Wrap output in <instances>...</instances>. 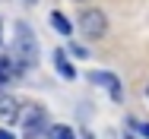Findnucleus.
Masks as SVG:
<instances>
[{
    "mask_svg": "<svg viewBox=\"0 0 149 139\" xmlns=\"http://www.w3.org/2000/svg\"><path fill=\"white\" fill-rule=\"evenodd\" d=\"M13 57L19 60V70H26V66H35V60H38V44H35V35H32L29 26H16V44H13Z\"/></svg>",
    "mask_w": 149,
    "mask_h": 139,
    "instance_id": "nucleus-1",
    "label": "nucleus"
},
{
    "mask_svg": "<svg viewBox=\"0 0 149 139\" xmlns=\"http://www.w3.org/2000/svg\"><path fill=\"white\" fill-rule=\"evenodd\" d=\"M79 28H83V35L86 38H105V32H108V19H105V13L102 10H83L79 13Z\"/></svg>",
    "mask_w": 149,
    "mask_h": 139,
    "instance_id": "nucleus-2",
    "label": "nucleus"
},
{
    "mask_svg": "<svg viewBox=\"0 0 149 139\" xmlns=\"http://www.w3.org/2000/svg\"><path fill=\"white\" fill-rule=\"evenodd\" d=\"M22 130H26V139H35L41 130H45V108L32 104L26 108V117H22Z\"/></svg>",
    "mask_w": 149,
    "mask_h": 139,
    "instance_id": "nucleus-3",
    "label": "nucleus"
},
{
    "mask_svg": "<svg viewBox=\"0 0 149 139\" xmlns=\"http://www.w3.org/2000/svg\"><path fill=\"white\" fill-rule=\"evenodd\" d=\"M89 79H92L95 85H105V89L111 92V98L120 101V82H118V76H114V73H89Z\"/></svg>",
    "mask_w": 149,
    "mask_h": 139,
    "instance_id": "nucleus-4",
    "label": "nucleus"
},
{
    "mask_svg": "<svg viewBox=\"0 0 149 139\" xmlns=\"http://www.w3.org/2000/svg\"><path fill=\"white\" fill-rule=\"evenodd\" d=\"M48 139H76V133H73L67 123H54V127L48 130Z\"/></svg>",
    "mask_w": 149,
    "mask_h": 139,
    "instance_id": "nucleus-5",
    "label": "nucleus"
},
{
    "mask_svg": "<svg viewBox=\"0 0 149 139\" xmlns=\"http://www.w3.org/2000/svg\"><path fill=\"white\" fill-rule=\"evenodd\" d=\"M51 26L57 28L60 35H70V32H73V26L67 22V16H63V13H51Z\"/></svg>",
    "mask_w": 149,
    "mask_h": 139,
    "instance_id": "nucleus-6",
    "label": "nucleus"
},
{
    "mask_svg": "<svg viewBox=\"0 0 149 139\" xmlns=\"http://www.w3.org/2000/svg\"><path fill=\"white\" fill-rule=\"evenodd\" d=\"M0 114L3 117H16V98L13 95H0Z\"/></svg>",
    "mask_w": 149,
    "mask_h": 139,
    "instance_id": "nucleus-7",
    "label": "nucleus"
},
{
    "mask_svg": "<svg viewBox=\"0 0 149 139\" xmlns=\"http://www.w3.org/2000/svg\"><path fill=\"white\" fill-rule=\"evenodd\" d=\"M54 63H57V70L63 73V76H67V79H73V76H76V70H73V66L67 63V57H63V51H57V54H54Z\"/></svg>",
    "mask_w": 149,
    "mask_h": 139,
    "instance_id": "nucleus-8",
    "label": "nucleus"
},
{
    "mask_svg": "<svg viewBox=\"0 0 149 139\" xmlns=\"http://www.w3.org/2000/svg\"><path fill=\"white\" fill-rule=\"evenodd\" d=\"M13 79V63H10V57H0V85H6Z\"/></svg>",
    "mask_w": 149,
    "mask_h": 139,
    "instance_id": "nucleus-9",
    "label": "nucleus"
},
{
    "mask_svg": "<svg viewBox=\"0 0 149 139\" xmlns=\"http://www.w3.org/2000/svg\"><path fill=\"white\" fill-rule=\"evenodd\" d=\"M130 130H136L143 139H149V123H143V120H130Z\"/></svg>",
    "mask_w": 149,
    "mask_h": 139,
    "instance_id": "nucleus-10",
    "label": "nucleus"
},
{
    "mask_svg": "<svg viewBox=\"0 0 149 139\" xmlns=\"http://www.w3.org/2000/svg\"><path fill=\"white\" fill-rule=\"evenodd\" d=\"M0 139H13V136H10V133H6V130H0Z\"/></svg>",
    "mask_w": 149,
    "mask_h": 139,
    "instance_id": "nucleus-11",
    "label": "nucleus"
},
{
    "mask_svg": "<svg viewBox=\"0 0 149 139\" xmlns=\"http://www.w3.org/2000/svg\"><path fill=\"white\" fill-rule=\"evenodd\" d=\"M127 139H133V136H127Z\"/></svg>",
    "mask_w": 149,
    "mask_h": 139,
    "instance_id": "nucleus-12",
    "label": "nucleus"
},
{
    "mask_svg": "<svg viewBox=\"0 0 149 139\" xmlns=\"http://www.w3.org/2000/svg\"><path fill=\"white\" fill-rule=\"evenodd\" d=\"M146 95H149V89H146Z\"/></svg>",
    "mask_w": 149,
    "mask_h": 139,
    "instance_id": "nucleus-13",
    "label": "nucleus"
},
{
    "mask_svg": "<svg viewBox=\"0 0 149 139\" xmlns=\"http://www.w3.org/2000/svg\"><path fill=\"white\" fill-rule=\"evenodd\" d=\"M29 3H32V0H29Z\"/></svg>",
    "mask_w": 149,
    "mask_h": 139,
    "instance_id": "nucleus-14",
    "label": "nucleus"
}]
</instances>
